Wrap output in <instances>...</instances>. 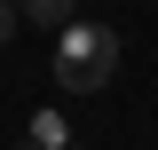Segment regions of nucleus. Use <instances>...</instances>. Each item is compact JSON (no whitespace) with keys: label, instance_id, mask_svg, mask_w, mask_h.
<instances>
[{"label":"nucleus","instance_id":"obj_1","mask_svg":"<svg viewBox=\"0 0 158 150\" xmlns=\"http://www.w3.org/2000/svg\"><path fill=\"white\" fill-rule=\"evenodd\" d=\"M111 71H118V32L95 24V16H71L56 32V87L63 95H95V87H111Z\"/></svg>","mask_w":158,"mask_h":150},{"label":"nucleus","instance_id":"obj_5","mask_svg":"<svg viewBox=\"0 0 158 150\" xmlns=\"http://www.w3.org/2000/svg\"><path fill=\"white\" fill-rule=\"evenodd\" d=\"M24 150H40V142H24Z\"/></svg>","mask_w":158,"mask_h":150},{"label":"nucleus","instance_id":"obj_3","mask_svg":"<svg viewBox=\"0 0 158 150\" xmlns=\"http://www.w3.org/2000/svg\"><path fill=\"white\" fill-rule=\"evenodd\" d=\"M24 142H40V150H71V127H63V111H32Z\"/></svg>","mask_w":158,"mask_h":150},{"label":"nucleus","instance_id":"obj_4","mask_svg":"<svg viewBox=\"0 0 158 150\" xmlns=\"http://www.w3.org/2000/svg\"><path fill=\"white\" fill-rule=\"evenodd\" d=\"M16 24H24V16H16V0H0V48L16 40Z\"/></svg>","mask_w":158,"mask_h":150},{"label":"nucleus","instance_id":"obj_2","mask_svg":"<svg viewBox=\"0 0 158 150\" xmlns=\"http://www.w3.org/2000/svg\"><path fill=\"white\" fill-rule=\"evenodd\" d=\"M16 16H24V24H40V32H63V24L79 16V0H16Z\"/></svg>","mask_w":158,"mask_h":150}]
</instances>
